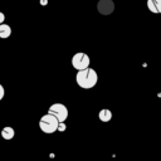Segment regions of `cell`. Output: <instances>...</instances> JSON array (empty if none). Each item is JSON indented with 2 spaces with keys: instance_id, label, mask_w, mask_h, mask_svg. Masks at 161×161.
Returning <instances> with one entry per match:
<instances>
[{
  "instance_id": "obj_5",
  "label": "cell",
  "mask_w": 161,
  "mask_h": 161,
  "mask_svg": "<svg viewBox=\"0 0 161 161\" xmlns=\"http://www.w3.org/2000/svg\"><path fill=\"white\" fill-rule=\"evenodd\" d=\"M97 9L102 15H109L114 10V4L112 0H99L97 4Z\"/></svg>"
},
{
  "instance_id": "obj_13",
  "label": "cell",
  "mask_w": 161,
  "mask_h": 161,
  "mask_svg": "<svg viewBox=\"0 0 161 161\" xmlns=\"http://www.w3.org/2000/svg\"><path fill=\"white\" fill-rule=\"evenodd\" d=\"M40 4H42L43 6H45V5L48 4V0H40Z\"/></svg>"
},
{
  "instance_id": "obj_11",
  "label": "cell",
  "mask_w": 161,
  "mask_h": 161,
  "mask_svg": "<svg viewBox=\"0 0 161 161\" xmlns=\"http://www.w3.org/2000/svg\"><path fill=\"white\" fill-rule=\"evenodd\" d=\"M4 94H5V89H4V87L0 84V101L3 99V97H4Z\"/></svg>"
},
{
  "instance_id": "obj_1",
  "label": "cell",
  "mask_w": 161,
  "mask_h": 161,
  "mask_svg": "<svg viewBox=\"0 0 161 161\" xmlns=\"http://www.w3.org/2000/svg\"><path fill=\"white\" fill-rule=\"evenodd\" d=\"M97 80H98V75H97L96 70L92 69V68L78 70V73L75 75L77 84L80 88H83V89H89V88L94 87L96 83H97Z\"/></svg>"
},
{
  "instance_id": "obj_4",
  "label": "cell",
  "mask_w": 161,
  "mask_h": 161,
  "mask_svg": "<svg viewBox=\"0 0 161 161\" xmlns=\"http://www.w3.org/2000/svg\"><path fill=\"white\" fill-rule=\"evenodd\" d=\"M89 57L86 53H75L72 58V65L77 70H83L89 68Z\"/></svg>"
},
{
  "instance_id": "obj_7",
  "label": "cell",
  "mask_w": 161,
  "mask_h": 161,
  "mask_svg": "<svg viewBox=\"0 0 161 161\" xmlns=\"http://www.w3.org/2000/svg\"><path fill=\"white\" fill-rule=\"evenodd\" d=\"M14 135H15V131H14V128L10 127V126H6V127H4V128L1 130V137H3L4 140H11V138L14 137Z\"/></svg>"
},
{
  "instance_id": "obj_2",
  "label": "cell",
  "mask_w": 161,
  "mask_h": 161,
  "mask_svg": "<svg viewBox=\"0 0 161 161\" xmlns=\"http://www.w3.org/2000/svg\"><path fill=\"white\" fill-rule=\"evenodd\" d=\"M58 126H59V121L49 113L44 114L39 119V127L44 133H53L58 131Z\"/></svg>"
},
{
  "instance_id": "obj_6",
  "label": "cell",
  "mask_w": 161,
  "mask_h": 161,
  "mask_svg": "<svg viewBox=\"0 0 161 161\" xmlns=\"http://www.w3.org/2000/svg\"><path fill=\"white\" fill-rule=\"evenodd\" d=\"M147 8L151 13L160 14L161 13V0H147Z\"/></svg>"
},
{
  "instance_id": "obj_12",
  "label": "cell",
  "mask_w": 161,
  "mask_h": 161,
  "mask_svg": "<svg viewBox=\"0 0 161 161\" xmlns=\"http://www.w3.org/2000/svg\"><path fill=\"white\" fill-rule=\"evenodd\" d=\"M4 20H5V15L0 11V24H4Z\"/></svg>"
},
{
  "instance_id": "obj_10",
  "label": "cell",
  "mask_w": 161,
  "mask_h": 161,
  "mask_svg": "<svg viewBox=\"0 0 161 161\" xmlns=\"http://www.w3.org/2000/svg\"><path fill=\"white\" fill-rule=\"evenodd\" d=\"M65 130V125H64V122H59V126H58V131H64Z\"/></svg>"
},
{
  "instance_id": "obj_8",
  "label": "cell",
  "mask_w": 161,
  "mask_h": 161,
  "mask_svg": "<svg viewBox=\"0 0 161 161\" xmlns=\"http://www.w3.org/2000/svg\"><path fill=\"white\" fill-rule=\"evenodd\" d=\"M11 35V28L8 24H0V38L6 39Z\"/></svg>"
},
{
  "instance_id": "obj_3",
  "label": "cell",
  "mask_w": 161,
  "mask_h": 161,
  "mask_svg": "<svg viewBox=\"0 0 161 161\" xmlns=\"http://www.w3.org/2000/svg\"><path fill=\"white\" fill-rule=\"evenodd\" d=\"M48 113L54 116L59 122H64L67 118H68V109L64 104L62 103H54L49 107L48 109Z\"/></svg>"
},
{
  "instance_id": "obj_9",
  "label": "cell",
  "mask_w": 161,
  "mask_h": 161,
  "mask_svg": "<svg viewBox=\"0 0 161 161\" xmlns=\"http://www.w3.org/2000/svg\"><path fill=\"white\" fill-rule=\"evenodd\" d=\"M98 117H99V119H101L102 122H108V121H111V118H112V112H111L109 109H107V108L101 109L99 113H98Z\"/></svg>"
}]
</instances>
